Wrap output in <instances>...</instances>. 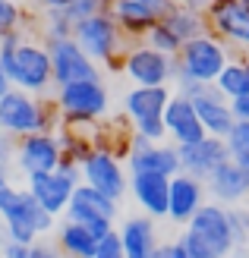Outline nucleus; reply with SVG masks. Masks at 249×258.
Here are the masks:
<instances>
[{
	"mask_svg": "<svg viewBox=\"0 0 249 258\" xmlns=\"http://www.w3.org/2000/svg\"><path fill=\"white\" fill-rule=\"evenodd\" d=\"M0 70L10 76V82L29 95H41L54 82L51 73V54L47 44L22 41L19 32L0 35Z\"/></svg>",
	"mask_w": 249,
	"mask_h": 258,
	"instance_id": "obj_1",
	"label": "nucleus"
},
{
	"mask_svg": "<svg viewBox=\"0 0 249 258\" xmlns=\"http://www.w3.org/2000/svg\"><path fill=\"white\" fill-rule=\"evenodd\" d=\"M227 47L215 35H199L180 47V54L174 57V82L180 95H192L202 85H215L221 70L227 67Z\"/></svg>",
	"mask_w": 249,
	"mask_h": 258,
	"instance_id": "obj_2",
	"label": "nucleus"
},
{
	"mask_svg": "<svg viewBox=\"0 0 249 258\" xmlns=\"http://www.w3.org/2000/svg\"><path fill=\"white\" fill-rule=\"evenodd\" d=\"M0 217H4V230L0 233L35 246L38 236H44L54 230V214L41 208L29 189H16V186H4L0 189Z\"/></svg>",
	"mask_w": 249,
	"mask_h": 258,
	"instance_id": "obj_3",
	"label": "nucleus"
},
{
	"mask_svg": "<svg viewBox=\"0 0 249 258\" xmlns=\"http://www.w3.org/2000/svg\"><path fill=\"white\" fill-rule=\"evenodd\" d=\"M123 35L126 32L114 22L108 10L76 22V29H73V38L79 41V47L95 63H104V67H120L123 54L129 50V47H123Z\"/></svg>",
	"mask_w": 249,
	"mask_h": 258,
	"instance_id": "obj_4",
	"label": "nucleus"
},
{
	"mask_svg": "<svg viewBox=\"0 0 249 258\" xmlns=\"http://www.w3.org/2000/svg\"><path fill=\"white\" fill-rule=\"evenodd\" d=\"M25 179H29V186H25V189L41 202V208L51 211L54 217H60L63 211L70 208V199H73L76 186L82 183V167H79V161L63 158L57 170L32 173V176H25Z\"/></svg>",
	"mask_w": 249,
	"mask_h": 258,
	"instance_id": "obj_5",
	"label": "nucleus"
},
{
	"mask_svg": "<svg viewBox=\"0 0 249 258\" xmlns=\"http://www.w3.org/2000/svg\"><path fill=\"white\" fill-rule=\"evenodd\" d=\"M0 133H7L13 139H22L32 133H51L47 104H41L22 88H10L0 98Z\"/></svg>",
	"mask_w": 249,
	"mask_h": 258,
	"instance_id": "obj_6",
	"label": "nucleus"
},
{
	"mask_svg": "<svg viewBox=\"0 0 249 258\" xmlns=\"http://www.w3.org/2000/svg\"><path fill=\"white\" fill-rule=\"evenodd\" d=\"M108 104H111V98L101 79L70 82V85H60V92H57V110L70 123H95L98 117L108 113Z\"/></svg>",
	"mask_w": 249,
	"mask_h": 258,
	"instance_id": "obj_7",
	"label": "nucleus"
},
{
	"mask_svg": "<svg viewBox=\"0 0 249 258\" xmlns=\"http://www.w3.org/2000/svg\"><path fill=\"white\" fill-rule=\"evenodd\" d=\"M186 230L192 236H199L215 258H230L233 249H237V236H233V227H230L227 205H221V202H205L189 217Z\"/></svg>",
	"mask_w": 249,
	"mask_h": 258,
	"instance_id": "obj_8",
	"label": "nucleus"
},
{
	"mask_svg": "<svg viewBox=\"0 0 249 258\" xmlns=\"http://www.w3.org/2000/svg\"><path fill=\"white\" fill-rule=\"evenodd\" d=\"M67 217H70V221L85 224L98 239H104L114 230V221H117V199H108L95 186L79 183L76 192H73V199H70Z\"/></svg>",
	"mask_w": 249,
	"mask_h": 258,
	"instance_id": "obj_9",
	"label": "nucleus"
},
{
	"mask_svg": "<svg viewBox=\"0 0 249 258\" xmlns=\"http://www.w3.org/2000/svg\"><path fill=\"white\" fill-rule=\"evenodd\" d=\"M82 167V183L88 186H95L98 192H104L108 199H117L120 202L126 196V173H123V167L120 161H117V154L108 148V145H98V148H88L85 151V158L79 161Z\"/></svg>",
	"mask_w": 249,
	"mask_h": 258,
	"instance_id": "obj_10",
	"label": "nucleus"
},
{
	"mask_svg": "<svg viewBox=\"0 0 249 258\" xmlns=\"http://www.w3.org/2000/svg\"><path fill=\"white\" fill-rule=\"evenodd\" d=\"M47 54H51V73H54L57 88L70 85V82H82V79H101L95 60L79 47L76 38H54V41H47Z\"/></svg>",
	"mask_w": 249,
	"mask_h": 258,
	"instance_id": "obj_11",
	"label": "nucleus"
},
{
	"mask_svg": "<svg viewBox=\"0 0 249 258\" xmlns=\"http://www.w3.org/2000/svg\"><path fill=\"white\" fill-rule=\"evenodd\" d=\"M208 196L221 205H240L249 199V154L246 151H230V158L205 179Z\"/></svg>",
	"mask_w": 249,
	"mask_h": 258,
	"instance_id": "obj_12",
	"label": "nucleus"
},
{
	"mask_svg": "<svg viewBox=\"0 0 249 258\" xmlns=\"http://www.w3.org/2000/svg\"><path fill=\"white\" fill-rule=\"evenodd\" d=\"M120 70L136 85H167L174 79V57L161 54V50H155L148 44H136L123 54Z\"/></svg>",
	"mask_w": 249,
	"mask_h": 258,
	"instance_id": "obj_13",
	"label": "nucleus"
},
{
	"mask_svg": "<svg viewBox=\"0 0 249 258\" xmlns=\"http://www.w3.org/2000/svg\"><path fill=\"white\" fill-rule=\"evenodd\" d=\"M60 161H63V145L54 133H32L16 139V167L25 176L57 170Z\"/></svg>",
	"mask_w": 249,
	"mask_h": 258,
	"instance_id": "obj_14",
	"label": "nucleus"
},
{
	"mask_svg": "<svg viewBox=\"0 0 249 258\" xmlns=\"http://www.w3.org/2000/svg\"><path fill=\"white\" fill-rule=\"evenodd\" d=\"M208 32H215L221 41L237 47H249V0H215L205 10Z\"/></svg>",
	"mask_w": 249,
	"mask_h": 258,
	"instance_id": "obj_15",
	"label": "nucleus"
},
{
	"mask_svg": "<svg viewBox=\"0 0 249 258\" xmlns=\"http://www.w3.org/2000/svg\"><path fill=\"white\" fill-rule=\"evenodd\" d=\"M177 154H180L183 173H189V176L205 183V179L230 158V148H227V139L205 136L199 142H189V145H177Z\"/></svg>",
	"mask_w": 249,
	"mask_h": 258,
	"instance_id": "obj_16",
	"label": "nucleus"
},
{
	"mask_svg": "<svg viewBox=\"0 0 249 258\" xmlns=\"http://www.w3.org/2000/svg\"><path fill=\"white\" fill-rule=\"evenodd\" d=\"M189 98H192L195 110H199V120L205 126V133L218 136V139H227L230 129L237 126V117H233V110H230V101L221 95L215 85H202L199 92H192Z\"/></svg>",
	"mask_w": 249,
	"mask_h": 258,
	"instance_id": "obj_17",
	"label": "nucleus"
},
{
	"mask_svg": "<svg viewBox=\"0 0 249 258\" xmlns=\"http://www.w3.org/2000/svg\"><path fill=\"white\" fill-rule=\"evenodd\" d=\"M164 126H167V136L177 142V145H189V142H199L205 139V126L199 120V110H195L192 104V98L186 95H174L167 101V107H164Z\"/></svg>",
	"mask_w": 249,
	"mask_h": 258,
	"instance_id": "obj_18",
	"label": "nucleus"
},
{
	"mask_svg": "<svg viewBox=\"0 0 249 258\" xmlns=\"http://www.w3.org/2000/svg\"><path fill=\"white\" fill-rule=\"evenodd\" d=\"M205 205V183L189 173L170 176V199H167V217L174 224H189V217Z\"/></svg>",
	"mask_w": 249,
	"mask_h": 258,
	"instance_id": "obj_19",
	"label": "nucleus"
},
{
	"mask_svg": "<svg viewBox=\"0 0 249 258\" xmlns=\"http://www.w3.org/2000/svg\"><path fill=\"white\" fill-rule=\"evenodd\" d=\"M129 192L142 211L155 221L167 217V199H170V176L161 173H129Z\"/></svg>",
	"mask_w": 249,
	"mask_h": 258,
	"instance_id": "obj_20",
	"label": "nucleus"
},
{
	"mask_svg": "<svg viewBox=\"0 0 249 258\" xmlns=\"http://www.w3.org/2000/svg\"><path fill=\"white\" fill-rule=\"evenodd\" d=\"M183 170L177 145L170 148L164 142H148L142 148L129 151V173H161V176H177Z\"/></svg>",
	"mask_w": 249,
	"mask_h": 258,
	"instance_id": "obj_21",
	"label": "nucleus"
},
{
	"mask_svg": "<svg viewBox=\"0 0 249 258\" xmlns=\"http://www.w3.org/2000/svg\"><path fill=\"white\" fill-rule=\"evenodd\" d=\"M117 233H120L126 258H155V252L161 246L158 230H155V217H148V214L126 217Z\"/></svg>",
	"mask_w": 249,
	"mask_h": 258,
	"instance_id": "obj_22",
	"label": "nucleus"
},
{
	"mask_svg": "<svg viewBox=\"0 0 249 258\" xmlns=\"http://www.w3.org/2000/svg\"><path fill=\"white\" fill-rule=\"evenodd\" d=\"M174 98L167 92V85H136L129 88L123 98V110L129 120H148V117H164L167 101Z\"/></svg>",
	"mask_w": 249,
	"mask_h": 258,
	"instance_id": "obj_23",
	"label": "nucleus"
},
{
	"mask_svg": "<svg viewBox=\"0 0 249 258\" xmlns=\"http://www.w3.org/2000/svg\"><path fill=\"white\" fill-rule=\"evenodd\" d=\"M108 13L114 16V22L120 25L126 35H133V38H142L155 22L161 19L158 13H155L152 7H145L142 0H111Z\"/></svg>",
	"mask_w": 249,
	"mask_h": 258,
	"instance_id": "obj_24",
	"label": "nucleus"
},
{
	"mask_svg": "<svg viewBox=\"0 0 249 258\" xmlns=\"http://www.w3.org/2000/svg\"><path fill=\"white\" fill-rule=\"evenodd\" d=\"M98 236L79 221H63L57 227V249L63 252V258H95L98 252Z\"/></svg>",
	"mask_w": 249,
	"mask_h": 258,
	"instance_id": "obj_25",
	"label": "nucleus"
},
{
	"mask_svg": "<svg viewBox=\"0 0 249 258\" xmlns=\"http://www.w3.org/2000/svg\"><path fill=\"white\" fill-rule=\"evenodd\" d=\"M161 22L180 38L183 44L208 32V19H205V13H202V10H192V7H183V4H177L174 10L167 13V16H161Z\"/></svg>",
	"mask_w": 249,
	"mask_h": 258,
	"instance_id": "obj_26",
	"label": "nucleus"
},
{
	"mask_svg": "<svg viewBox=\"0 0 249 258\" xmlns=\"http://www.w3.org/2000/svg\"><path fill=\"white\" fill-rule=\"evenodd\" d=\"M215 88L227 101L249 95V73H246V60H227V67L221 70V76L215 79Z\"/></svg>",
	"mask_w": 249,
	"mask_h": 258,
	"instance_id": "obj_27",
	"label": "nucleus"
},
{
	"mask_svg": "<svg viewBox=\"0 0 249 258\" xmlns=\"http://www.w3.org/2000/svg\"><path fill=\"white\" fill-rule=\"evenodd\" d=\"M142 38H145V44H148V47L161 50V54H170V57H177V54H180V47H183V41H180V38L167 29L161 19L155 22V25H152V29L142 35Z\"/></svg>",
	"mask_w": 249,
	"mask_h": 258,
	"instance_id": "obj_28",
	"label": "nucleus"
},
{
	"mask_svg": "<svg viewBox=\"0 0 249 258\" xmlns=\"http://www.w3.org/2000/svg\"><path fill=\"white\" fill-rule=\"evenodd\" d=\"M108 4L111 0H70V4L63 7V13H67V19L76 25V22H82L88 16H95V13H104Z\"/></svg>",
	"mask_w": 249,
	"mask_h": 258,
	"instance_id": "obj_29",
	"label": "nucleus"
},
{
	"mask_svg": "<svg viewBox=\"0 0 249 258\" xmlns=\"http://www.w3.org/2000/svg\"><path fill=\"white\" fill-rule=\"evenodd\" d=\"M73 29H76V25L67 19L63 10H47V22H44L47 41H54V38H73Z\"/></svg>",
	"mask_w": 249,
	"mask_h": 258,
	"instance_id": "obj_30",
	"label": "nucleus"
},
{
	"mask_svg": "<svg viewBox=\"0 0 249 258\" xmlns=\"http://www.w3.org/2000/svg\"><path fill=\"white\" fill-rule=\"evenodd\" d=\"M133 133L148 139V142H164L167 139V126L164 117H148V120H133Z\"/></svg>",
	"mask_w": 249,
	"mask_h": 258,
	"instance_id": "obj_31",
	"label": "nucleus"
},
{
	"mask_svg": "<svg viewBox=\"0 0 249 258\" xmlns=\"http://www.w3.org/2000/svg\"><path fill=\"white\" fill-rule=\"evenodd\" d=\"M19 22H22L19 4H13V0H0V35L19 32Z\"/></svg>",
	"mask_w": 249,
	"mask_h": 258,
	"instance_id": "obj_32",
	"label": "nucleus"
},
{
	"mask_svg": "<svg viewBox=\"0 0 249 258\" xmlns=\"http://www.w3.org/2000/svg\"><path fill=\"white\" fill-rule=\"evenodd\" d=\"M95 258H126V252H123V242H120V233L117 230H111L108 236H104L101 242H98V252H95Z\"/></svg>",
	"mask_w": 249,
	"mask_h": 258,
	"instance_id": "obj_33",
	"label": "nucleus"
},
{
	"mask_svg": "<svg viewBox=\"0 0 249 258\" xmlns=\"http://www.w3.org/2000/svg\"><path fill=\"white\" fill-rule=\"evenodd\" d=\"M0 258H32V246H25V242H16L0 233Z\"/></svg>",
	"mask_w": 249,
	"mask_h": 258,
	"instance_id": "obj_34",
	"label": "nucleus"
},
{
	"mask_svg": "<svg viewBox=\"0 0 249 258\" xmlns=\"http://www.w3.org/2000/svg\"><path fill=\"white\" fill-rule=\"evenodd\" d=\"M227 148L230 151H246L249 154V123H237L227 136Z\"/></svg>",
	"mask_w": 249,
	"mask_h": 258,
	"instance_id": "obj_35",
	"label": "nucleus"
},
{
	"mask_svg": "<svg viewBox=\"0 0 249 258\" xmlns=\"http://www.w3.org/2000/svg\"><path fill=\"white\" fill-rule=\"evenodd\" d=\"M13 161H16V142H13V136H0V164H13Z\"/></svg>",
	"mask_w": 249,
	"mask_h": 258,
	"instance_id": "obj_36",
	"label": "nucleus"
},
{
	"mask_svg": "<svg viewBox=\"0 0 249 258\" xmlns=\"http://www.w3.org/2000/svg\"><path fill=\"white\" fill-rule=\"evenodd\" d=\"M155 258H189V252L180 246V242H161Z\"/></svg>",
	"mask_w": 249,
	"mask_h": 258,
	"instance_id": "obj_37",
	"label": "nucleus"
},
{
	"mask_svg": "<svg viewBox=\"0 0 249 258\" xmlns=\"http://www.w3.org/2000/svg\"><path fill=\"white\" fill-rule=\"evenodd\" d=\"M230 110H233V117H237V123H249V95L233 98L230 101Z\"/></svg>",
	"mask_w": 249,
	"mask_h": 258,
	"instance_id": "obj_38",
	"label": "nucleus"
},
{
	"mask_svg": "<svg viewBox=\"0 0 249 258\" xmlns=\"http://www.w3.org/2000/svg\"><path fill=\"white\" fill-rule=\"evenodd\" d=\"M32 258H63V252L54 249V246H47V242H35V246H32Z\"/></svg>",
	"mask_w": 249,
	"mask_h": 258,
	"instance_id": "obj_39",
	"label": "nucleus"
},
{
	"mask_svg": "<svg viewBox=\"0 0 249 258\" xmlns=\"http://www.w3.org/2000/svg\"><path fill=\"white\" fill-rule=\"evenodd\" d=\"M142 4H145V7H152L155 13H158V16H167V13L177 7V0H142Z\"/></svg>",
	"mask_w": 249,
	"mask_h": 258,
	"instance_id": "obj_40",
	"label": "nucleus"
},
{
	"mask_svg": "<svg viewBox=\"0 0 249 258\" xmlns=\"http://www.w3.org/2000/svg\"><path fill=\"white\" fill-rule=\"evenodd\" d=\"M177 4H183V7H192V10H208V7H212L215 4V0H177Z\"/></svg>",
	"mask_w": 249,
	"mask_h": 258,
	"instance_id": "obj_41",
	"label": "nucleus"
},
{
	"mask_svg": "<svg viewBox=\"0 0 249 258\" xmlns=\"http://www.w3.org/2000/svg\"><path fill=\"white\" fill-rule=\"evenodd\" d=\"M38 4H41L44 10H63V7L70 4V0H38Z\"/></svg>",
	"mask_w": 249,
	"mask_h": 258,
	"instance_id": "obj_42",
	"label": "nucleus"
},
{
	"mask_svg": "<svg viewBox=\"0 0 249 258\" xmlns=\"http://www.w3.org/2000/svg\"><path fill=\"white\" fill-rule=\"evenodd\" d=\"M10 88H13V82H10V76H7L4 70H0V98H4V95L10 92Z\"/></svg>",
	"mask_w": 249,
	"mask_h": 258,
	"instance_id": "obj_43",
	"label": "nucleus"
},
{
	"mask_svg": "<svg viewBox=\"0 0 249 258\" xmlns=\"http://www.w3.org/2000/svg\"><path fill=\"white\" fill-rule=\"evenodd\" d=\"M7 170H10V167H7V164H0V189H4V186H10V176H7Z\"/></svg>",
	"mask_w": 249,
	"mask_h": 258,
	"instance_id": "obj_44",
	"label": "nucleus"
},
{
	"mask_svg": "<svg viewBox=\"0 0 249 258\" xmlns=\"http://www.w3.org/2000/svg\"><path fill=\"white\" fill-rule=\"evenodd\" d=\"M246 202H249V199H246Z\"/></svg>",
	"mask_w": 249,
	"mask_h": 258,
	"instance_id": "obj_45",
	"label": "nucleus"
}]
</instances>
